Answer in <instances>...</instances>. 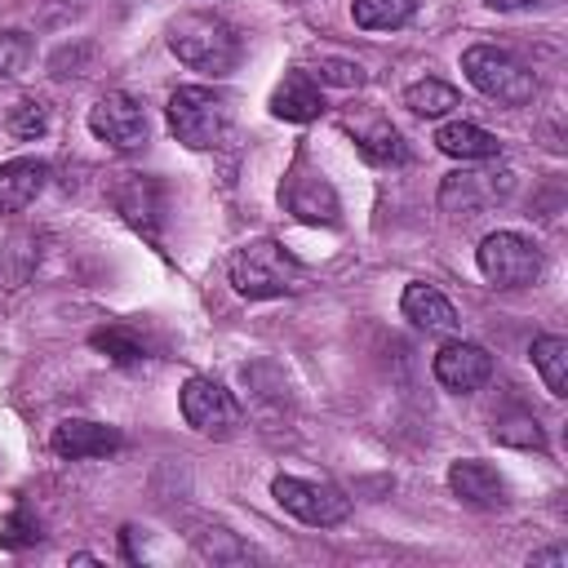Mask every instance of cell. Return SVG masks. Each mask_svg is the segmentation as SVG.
Returning a JSON list of instances; mask_svg holds the SVG:
<instances>
[{
    "label": "cell",
    "mask_w": 568,
    "mask_h": 568,
    "mask_svg": "<svg viewBox=\"0 0 568 568\" xmlns=\"http://www.w3.org/2000/svg\"><path fill=\"white\" fill-rule=\"evenodd\" d=\"M169 49L178 62L204 75H231L240 62V36L231 31L226 18L204 9H186L169 22Z\"/></svg>",
    "instance_id": "cell-1"
},
{
    "label": "cell",
    "mask_w": 568,
    "mask_h": 568,
    "mask_svg": "<svg viewBox=\"0 0 568 568\" xmlns=\"http://www.w3.org/2000/svg\"><path fill=\"white\" fill-rule=\"evenodd\" d=\"M169 133L191 151H213L231 138V102L209 84H182L169 93Z\"/></svg>",
    "instance_id": "cell-2"
},
{
    "label": "cell",
    "mask_w": 568,
    "mask_h": 568,
    "mask_svg": "<svg viewBox=\"0 0 568 568\" xmlns=\"http://www.w3.org/2000/svg\"><path fill=\"white\" fill-rule=\"evenodd\" d=\"M302 280L306 271L275 240H253L231 257V284L240 297H284V293H297Z\"/></svg>",
    "instance_id": "cell-3"
},
{
    "label": "cell",
    "mask_w": 568,
    "mask_h": 568,
    "mask_svg": "<svg viewBox=\"0 0 568 568\" xmlns=\"http://www.w3.org/2000/svg\"><path fill=\"white\" fill-rule=\"evenodd\" d=\"M462 71H466V80H470L484 98H493V102H501V106H524V102H532V93H537V75H532L515 53H506V49H497V44H470V49L462 53Z\"/></svg>",
    "instance_id": "cell-4"
},
{
    "label": "cell",
    "mask_w": 568,
    "mask_h": 568,
    "mask_svg": "<svg viewBox=\"0 0 568 568\" xmlns=\"http://www.w3.org/2000/svg\"><path fill=\"white\" fill-rule=\"evenodd\" d=\"M475 262L488 284L497 288H528L541 275V248L519 231H493L479 240Z\"/></svg>",
    "instance_id": "cell-5"
},
{
    "label": "cell",
    "mask_w": 568,
    "mask_h": 568,
    "mask_svg": "<svg viewBox=\"0 0 568 568\" xmlns=\"http://www.w3.org/2000/svg\"><path fill=\"white\" fill-rule=\"evenodd\" d=\"M271 497L280 501V510H288L293 519L311 524V528H333L351 515V497L337 484L324 479H297V475H275L271 479Z\"/></svg>",
    "instance_id": "cell-6"
},
{
    "label": "cell",
    "mask_w": 568,
    "mask_h": 568,
    "mask_svg": "<svg viewBox=\"0 0 568 568\" xmlns=\"http://www.w3.org/2000/svg\"><path fill=\"white\" fill-rule=\"evenodd\" d=\"M178 404H182L186 426L200 430V435H231L240 426V404L213 377H186Z\"/></svg>",
    "instance_id": "cell-7"
},
{
    "label": "cell",
    "mask_w": 568,
    "mask_h": 568,
    "mask_svg": "<svg viewBox=\"0 0 568 568\" xmlns=\"http://www.w3.org/2000/svg\"><path fill=\"white\" fill-rule=\"evenodd\" d=\"M280 204L306 226H337L342 222V204H337L333 182L324 173H311V169H293L280 182Z\"/></svg>",
    "instance_id": "cell-8"
},
{
    "label": "cell",
    "mask_w": 568,
    "mask_h": 568,
    "mask_svg": "<svg viewBox=\"0 0 568 568\" xmlns=\"http://www.w3.org/2000/svg\"><path fill=\"white\" fill-rule=\"evenodd\" d=\"M515 191V173L510 169H475V173H448L444 186H439V204L448 213H462V217H475L484 213L488 204L506 200Z\"/></svg>",
    "instance_id": "cell-9"
},
{
    "label": "cell",
    "mask_w": 568,
    "mask_h": 568,
    "mask_svg": "<svg viewBox=\"0 0 568 568\" xmlns=\"http://www.w3.org/2000/svg\"><path fill=\"white\" fill-rule=\"evenodd\" d=\"M89 133L115 151H138L146 142V111L129 93H106L89 106Z\"/></svg>",
    "instance_id": "cell-10"
},
{
    "label": "cell",
    "mask_w": 568,
    "mask_h": 568,
    "mask_svg": "<svg viewBox=\"0 0 568 568\" xmlns=\"http://www.w3.org/2000/svg\"><path fill=\"white\" fill-rule=\"evenodd\" d=\"M430 373H435V382H439L444 390L470 395V390H479V386L493 377V355H488L484 346H475V342H448V346L435 355Z\"/></svg>",
    "instance_id": "cell-11"
},
{
    "label": "cell",
    "mask_w": 568,
    "mask_h": 568,
    "mask_svg": "<svg viewBox=\"0 0 568 568\" xmlns=\"http://www.w3.org/2000/svg\"><path fill=\"white\" fill-rule=\"evenodd\" d=\"M448 488L462 506H475V510H501L510 501V488L497 475V466H488L479 457H457L448 466Z\"/></svg>",
    "instance_id": "cell-12"
},
{
    "label": "cell",
    "mask_w": 568,
    "mask_h": 568,
    "mask_svg": "<svg viewBox=\"0 0 568 568\" xmlns=\"http://www.w3.org/2000/svg\"><path fill=\"white\" fill-rule=\"evenodd\" d=\"M124 444V435L115 426H102V422H89V417H67L53 426L49 435V448L67 462H89V457H106Z\"/></svg>",
    "instance_id": "cell-13"
},
{
    "label": "cell",
    "mask_w": 568,
    "mask_h": 568,
    "mask_svg": "<svg viewBox=\"0 0 568 568\" xmlns=\"http://www.w3.org/2000/svg\"><path fill=\"white\" fill-rule=\"evenodd\" d=\"M399 311H404V320H408L413 328L435 333V337H448V333L462 328L457 306H453L435 284H422V280H413V284L399 293Z\"/></svg>",
    "instance_id": "cell-14"
},
{
    "label": "cell",
    "mask_w": 568,
    "mask_h": 568,
    "mask_svg": "<svg viewBox=\"0 0 568 568\" xmlns=\"http://www.w3.org/2000/svg\"><path fill=\"white\" fill-rule=\"evenodd\" d=\"M324 111V93L306 71H284V80L271 89V115L288 124H306Z\"/></svg>",
    "instance_id": "cell-15"
},
{
    "label": "cell",
    "mask_w": 568,
    "mask_h": 568,
    "mask_svg": "<svg viewBox=\"0 0 568 568\" xmlns=\"http://www.w3.org/2000/svg\"><path fill=\"white\" fill-rule=\"evenodd\" d=\"M49 182V164L36 155H18L0 164V213H22Z\"/></svg>",
    "instance_id": "cell-16"
},
{
    "label": "cell",
    "mask_w": 568,
    "mask_h": 568,
    "mask_svg": "<svg viewBox=\"0 0 568 568\" xmlns=\"http://www.w3.org/2000/svg\"><path fill=\"white\" fill-rule=\"evenodd\" d=\"M435 146L444 151V155H453V160H493V155H501V142H497V133H488L484 124H470V120H448V124H439L435 129Z\"/></svg>",
    "instance_id": "cell-17"
},
{
    "label": "cell",
    "mask_w": 568,
    "mask_h": 568,
    "mask_svg": "<svg viewBox=\"0 0 568 568\" xmlns=\"http://www.w3.org/2000/svg\"><path fill=\"white\" fill-rule=\"evenodd\" d=\"M160 186L151 182V178H142V173H129V182L115 191V200H120V213L142 231V235H151L155 240V217H160Z\"/></svg>",
    "instance_id": "cell-18"
},
{
    "label": "cell",
    "mask_w": 568,
    "mask_h": 568,
    "mask_svg": "<svg viewBox=\"0 0 568 568\" xmlns=\"http://www.w3.org/2000/svg\"><path fill=\"white\" fill-rule=\"evenodd\" d=\"M351 138H355V146H359V155L368 160V164H404L408 160V146H404V138H399V129L395 124H386V120H373V124H359V129H351Z\"/></svg>",
    "instance_id": "cell-19"
},
{
    "label": "cell",
    "mask_w": 568,
    "mask_h": 568,
    "mask_svg": "<svg viewBox=\"0 0 568 568\" xmlns=\"http://www.w3.org/2000/svg\"><path fill=\"white\" fill-rule=\"evenodd\" d=\"M532 368L541 373V382H546V390L555 399L568 395V342L559 333H541L532 342Z\"/></svg>",
    "instance_id": "cell-20"
},
{
    "label": "cell",
    "mask_w": 568,
    "mask_h": 568,
    "mask_svg": "<svg viewBox=\"0 0 568 568\" xmlns=\"http://www.w3.org/2000/svg\"><path fill=\"white\" fill-rule=\"evenodd\" d=\"M417 13V0H351V18L364 31H395Z\"/></svg>",
    "instance_id": "cell-21"
},
{
    "label": "cell",
    "mask_w": 568,
    "mask_h": 568,
    "mask_svg": "<svg viewBox=\"0 0 568 568\" xmlns=\"http://www.w3.org/2000/svg\"><path fill=\"white\" fill-rule=\"evenodd\" d=\"M404 106H408L413 115L439 120V115H448V111L457 106V89L444 84V80H435V75H426V80H413V84L404 89Z\"/></svg>",
    "instance_id": "cell-22"
},
{
    "label": "cell",
    "mask_w": 568,
    "mask_h": 568,
    "mask_svg": "<svg viewBox=\"0 0 568 568\" xmlns=\"http://www.w3.org/2000/svg\"><path fill=\"white\" fill-rule=\"evenodd\" d=\"M493 439L497 444H506V448H546V435H541V426L528 417V413H510V417H497L493 422Z\"/></svg>",
    "instance_id": "cell-23"
},
{
    "label": "cell",
    "mask_w": 568,
    "mask_h": 568,
    "mask_svg": "<svg viewBox=\"0 0 568 568\" xmlns=\"http://www.w3.org/2000/svg\"><path fill=\"white\" fill-rule=\"evenodd\" d=\"M31 53H36V44H31V36H27V31H18V27L0 31V80L18 75V71L31 62Z\"/></svg>",
    "instance_id": "cell-24"
},
{
    "label": "cell",
    "mask_w": 568,
    "mask_h": 568,
    "mask_svg": "<svg viewBox=\"0 0 568 568\" xmlns=\"http://www.w3.org/2000/svg\"><path fill=\"white\" fill-rule=\"evenodd\" d=\"M4 129H9L13 138H40V133L49 129V115H44V106H40L36 98H22V102L9 111Z\"/></svg>",
    "instance_id": "cell-25"
},
{
    "label": "cell",
    "mask_w": 568,
    "mask_h": 568,
    "mask_svg": "<svg viewBox=\"0 0 568 568\" xmlns=\"http://www.w3.org/2000/svg\"><path fill=\"white\" fill-rule=\"evenodd\" d=\"M315 75H320L324 84H337V89H359V84H364V67L351 62V58H320Z\"/></svg>",
    "instance_id": "cell-26"
},
{
    "label": "cell",
    "mask_w": 568,
    "mask_h": 568,
    "mask_svg": "<svg viewBox=\"0 0 568 568\" xmlns=\"http://www.w3.org/2000/svg\"><path fill=\"white\" fill-rule=\"evenodd\" d=\"M93 346L98 351H106L111 359H120V364H129V359H142V342L138 337H129L124 328H106V333H93Z\"/></svg>",
    "instance_id": "cell-27"
},
{
    "label": "cell",
    "mask_w": 568,
    "mask_h": 568,
    "mask_svg": "<svg viewBox=\"0 0 568 568\" xmlns=\"http://www.w3.org/2000/svg\"><path fill=\"white\" fill-rule=\"evenodd\" d=\"M488 9L497 13H519V9H532V4H546V0H484Z\"/></svg>",
    "instance_id": "cell-28"
},
{
    "label": "cell",
    "mask_w": 568,
    "mask_h": 568,
    "mask_svg": "<svg viewBox=\"0 0 568 568\" xmlns=\"http://www.w3.org/2000/svg\"><path fill=\"white\" fill-rule=\"evenodd\" d=\"M532 564H568V550H564V546H555V550H541V555H532Z\"/></svg>",
    "instance_id": "cell-29"
}]
</instances>
